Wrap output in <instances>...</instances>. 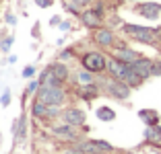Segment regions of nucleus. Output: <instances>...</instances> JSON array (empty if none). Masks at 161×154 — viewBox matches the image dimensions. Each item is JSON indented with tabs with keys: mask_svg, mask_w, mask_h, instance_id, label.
<instances>
[{
	"mask_svg": "<svg viewBox=\"0 0 161 154\" xmlns=\"http://www.w3.org/2000/svg\"><path fill=\"white\" fill-rule=\"evenodd\" d=\"M37 99L43 101L46 105H58L60 107L64 103V90L62 86H47V84H42L37 90Z\"/></svg>",
	"mask_w": 161,
	"mask_h": 154,
	"instance_id": "obj_1",
	"label": "nucleus"
},
{
	"mask_svg": "<svg viewBox=\"0 0 161 154\" xmlns=\"http://www.w3.org/2000/svg\"><path fill=\"white\" fill-rule=\"evenodd\" d=\"M83 68L93 72V74L103 72L108 68V58L103 54H99V51H87L85 56H83Z\"/></svg>",
	"mask_w": 161,
	"mask_h": 154,
	"instance_id": "obj_2",
	"label": "nucleus"
},
{
	"mask_svg": "<svg viewBox=\"0 0 161 154\" xmlns=\"http://www.w3.org/2000/svg\"><path fill=\"white\" fill-rule=\"evenodd\" d=\"M124 33H128L130 37L138 39L142 43H155V31L149 27H141V25H124Z\"/></svg>",
	"mask_w": 161,
	"mask_h": 154,
	"instance_id": "obj_3",
	"label": "nucleus"
},
{
	"mask_svg": "<svg viewBox=\"0 0 161 154\" xmlns=\"http://www.w3.org/2000/svg\"><path fill=\"white\" fill-rule=\"evenodd\" d=\"M105 90H108L114 99H118V101H124V99L130 97V86H128L124 80H120V78L109 80V82L105 84Z\"/></svg>",
	"mask_w": 161,
	"mask_h": 154,
	"instance_id": "obj_4",
	"label": "nucleus"
},
{
	"mask_svg": "<svg viewBox=\"0 0 161 154\" xmlns=\"http://www.w3.org/2000/svg\"><path fill=\"white\" fill-rule=\"evenodd\" d=\"M136 13L141 17H145V19L155 21L161 14V4L159 2H141V4H136Z\"/></svg>",
	"mask_w": 161,
	"mask_h": 154,
	"instance_id": "obj_5",
	"label": "nucleus"
},
{
	"mask_svg": "<svg viewBox=\"0 0 161 154\" xmlns=\"http://www.w3.org/2000/svg\"><path fill=\"white\" fill-rule=\"evenodd\" d=\"M108 70H109V74L114 76V78L124 80V76H126L128 70H130V64L118 60V58H112V60H108Z\"/></svg>",
	"mask_w": 161,
	"mask_h": 154,
	"instance_id": "obj_6",
	"label": "nucleus"
},
{
	"mask_svg": "<svg viewBox=\"0 0 161 154\" xmlns=\"http://www.w3.org/2000/svg\"><path fill=\"white\" fill-rule=\"evenodd\" d=\"M130 68H132L136 74H141L142 78L153 76V60H147V58H138V60H134L132 64H130Z\"/></svg>",
	"mask_w": 161,
	"mask_h": 154,
	"instance_id": "obj_7",
	"label": "nucleus"
},
{
	"mask_svg": "<svg viewBox=\"0 0 161 154\" xmlns=\"http://www.w3.org/2000/svg\"><path fill=\"white\" fill-rule=\"evenodd\" d=\"M80 21L91 29H99L101 25V14H97L95 10H85V13H80Z\"/></svg>",
	"mask_w": 161,
	"mask_h": 154,
	"instance_id": "obj_8",
	"label": "nucleus"
},
{
	"mask_svg": "<svg viewBox=\"0 0 161 154\" xmlns=\"http://www.w3.org/2000/svg\"><path fill=\"white\" fill-rule=\"evenodd\" d=\"M64 119L70 126H83L85 123V113L80 111V109H66L64 111Z\"/></svg>",
	"mask_w": 161,
	"mask_h": 154,
	"instance_id": "obj_9",
	"label": "nucleus"
},
{
	"mask_svg": "<svg viewBox=\"0 0 161 154\" xmlns=\"http://www.w3.org/2000/svg\"><path fill=\"white\" fill-rule=\"evenodd\" d=\"M54 136L62 138V140H76V131H75V126L66 123V126H58V127H52Z\"/></svg>",
	"mask_w": 161,
	"mask_h": 154,
	"instance_id": "obj_10",
	"label": "nucleus"
},
{
	"mask_svg": "<svg viewBox=\"0 0 161 154\" xmlns=\"http://www.w3.org/2000/svg\"><path fill=\"white\" fill-rule=\"evenodd\" d=\"M95 41L99 43V45H103V47H109L114 43V33L109 31V29H97V31H95Z\"/></svg>",
	"mask_w": 161,
	"mask_h": 154,
	"instance_id": "obj_11",
	"label": "nucleus"
},
{
	"mask_svg": "<svg viewBox=\"0 0 161 154\" xmlns=\"http://www.w3.org/2000/svg\"><path fill=\"white\" fill-rule=\"evenodd\" d=\"M116 58H118V60H122V62H126V64H132L134 60H138V54L134 49H128V47H118V49H116Z\"/></svg>",
	"mask_w": 161,
	"mask_h": 154,
	"instance_id": "obj_12",
	"label": "nucleus"
},
{
	"mask_svg": "<svg viewBox=\"0 0 161 154\" xmlns=\"http://www.w3.org/2000/svg\"><path fill=\"white\" fill-rule=\"evenodd\" d=\"M79 95H80L83 101H91V99H95L97 95H99V89L95 86V82L93 84H83V89L79 90Z\"/></svg>",
	"mask_w": 161,
	"mask_h": 154,
	"instance_id": "obj_13",
	"label": "nucleus"
},
{
	"mask_svg": "<svg viewBox=\"0 0 161 154\" xmlns=\"http://www.w3.org/2000/svg\"><path fill=\"white\" fill-rule=\"evenodd\" d=\"M138 115H141V119L147 123V126H157V123H159V115H157V111H153V109H142Z\"/></svg>",
	"mask_w": 161,
	"mask_h": 154,
	"instance_id": "obj_14",
	"label": "nucleus"
},
{
	"mask_svg": "<svg viewBox=\"0 0 161 154\" xmlns=\"http://www.w3.org/2000/svg\"><path fill=\"white\" fill-rule=\"evenodd\" d=\"M142 80H145V78H142L141 74H136V72H134L132 68H130V70H128V74L124 76V82H126L128 86H130V89H134V86H141Z\"/></svg>",
	"mask_w": 161,
	"mask_h": 154,
	"instance_id": "obj_15",
	"label": "nucleus"
},
{
	"mask_svg": "<svg viewBox=\"0 0 161 154\" xmlns=\"http://www.w3.org/2000/svg\"><path fill=\"white\" fill-rule=\"evenodd\" d=\"M31 113H33L35 117H46L47 113V105L43 101H39V99H35L33 105H31Z\"/></svg>",
	"mask_w": 161,
	"mask_h": 154,
	"instance_id": "obj_16",
	"label": "nucleus"
},
{
	"mask_svg": "<svg viewBox=\"0 0 161 154\" xmlns=\"http://www.w3.org/2000/svg\"><path fill=\"white\" fill-rule=\"evenodd\" d=\"M50 68H52V74L56 76V78H60V80L68 78V68L64 64H54V66H50Z\"/></svg>",
	"mask_w": 161,
	"mask_h": 154,
	"instance_id": "obj_17",
	"label": "nucleus"
},
{
	"mask_svg": "<svg viewBox=\"0 0 161 154\" xmlns=\"http://www.w3.org/2000/svg\"><path fill=\"white\" fill-rule=\"evenodd\" d=\"M97 117H99L101 121H114L116 113L112 111L109 107H99V109H97Z\"/></svg>",
	"mask_w": 161,
	"mask_h": 154,
	"instance_id": "obj_18",
	"label": "nucleus"
},
{
	"mask_svg": "<svg viewBox=\"0 0 161 154\" xmlns=\"http://www.w3.org/2000/svg\"><path fill=\"white\" fill-rule=\"evenodd\" d=\"M79 150H83L85 154H101V150L95 146L93 140H91V142H83V144L79 146Z\"/></svg>",
	"mask_w": 161,
	"mask_h": 154,
	"instance_id": "obj_19",
	"label": "nucleus"
},
{
	"mask_svg": "<svg viewBox=\"0 0 161 154\" xmlns=\"http://www.w3.org/2000/svg\"><path fill=\"white\" fill-rule=\"evenodd\" d=\"M79 82L80 84H93V72H89V70H83V72H79Z\"/></svg>",
	"mask_w": 161,
	"mask_h": 154,
	"instance_id": "obj_20",
	"label": "nucleus"
},
{
	"mask_svg": "<svg viewBox=\"0 0 161 154\" xmlns=\"http://www.w3.org/2000/svg\"><path fill=\"white\" fill-rule=\"evenodd\" d=\"M93 142H95V146H97L101 152H112V150H114V146L109 144V142H103V140H93Z\"/></svg>",
	"mask_w": 161,
	"mask_h": 154,
	"instance_id": "obj_21",
	"label": "nucleus"
},
{
	"mask_svg": "<svg viewBox=\"0 0 161 154\" xmlns=\"http://www.w3.org/2000/svg\"><path fill=\"white\" fill-rule=\"evenodd\" d=\"M17 134L21 136V140H23L25 134H27V121H25V117H23V115H21V119H19V131H17Z\"/></svg>",
	"mask_w": 161,
	"mask_h": 154,
	"instance_id": "obj_22",
	"label": "nucleus"
},
{
	"mask_svg": "<svg viewBox=\"0 0 161 154\" xmlns=\"http://www.w3.org/2000/svg\"><path fill=\"white\" fill-rule=\"evenodd\" d=\"M58 115H60V109H58V105H47L46 117H58Z\"/></svg>",
	"mask_w": 161,
	"mask_h": 154,
	"instance_id": "obj_23",
	"label": "nucleus"
},
{
	"mask_svg": "<svg viewBox=\"0 0 161 154\" xmlns=\"http://www.w3.org/2000/svg\"><path fill=\"white\" fill-rule=\"evenodd\" d=\"M0 103H2V107H8V103H10V90L8 89H4V93L0 97Z\"/></svg>",
	"mask_w": 161,
	"mask_h": 154,
	"instance_id": "obj_24",
	"label": "nucleus"
},
{
	"mask_svg": "<svg viewBox=\"0 0 161 154\" xmlns=\"http://www.w3.org/2000/svg\"><path fill=\"white\" fill-rule=\"evenodd\" d=\"M39 86H42V82H39V80H33V82H29L27 93H35V90H39Z\"/></svg>",
	"mask_w": 161,
	"mask_h": 154,
	"instance_id": "obj_25",
	"label": "nucleus"
},
{
	"mask_svg": "<svg viewBox=\"0 0 161 154\" xmlns=\"http://www.w3.org/2000/svg\"><path fill=\"white\" fill-rule=\"evenodd\" d=\"M10 45H13V37H6L4 41H2V45H0V47H2V51H8Z\"/></svg>",
	"mask_w": 161,
	"mask_h": 154,
	"instance_id": "obj_26",
	"label": "nucleus"
},
{
	"mask_svg": "<svg viewBox=\"0 0 161 154\" xmlns=\"http://www.w3.org/2000/svg\"><path fill=\"white\" fill-rule=\"evenodd\" d=\"M33 74H35V68H33V66H27V68L23 70V76H25V78H31Z\"/></svg>",
	"mask_w": 161,
	"mask_h": 154,
	"instance_id": "obj_27",
	"label": "nucleus"
},
{
	"mask_svg": "<svg viewBox=\"0 0 161 154\" xmlns=\"http://www.w3.org/2000/svg\"><path fill=\"white\" fill-rule=\"evenodd\" d=\"M153 76H161V62H153Z\"/></svg>",
	"mask_w": 161,
	"mask_h": 154,
	"instance_id": "obj_28",
	"label": "nucleus"
},
{
	"mask_svg": "<svg viewBox=\"0 0 161 154\" xmlns=\"http://www.w3.org/2000/svg\"><path fill=\"white\" fill-rule=\"evenodd\" d=\"M35 4L42 8H47V6H52V0H35Z\"/></svg>",
	"mask_w": 161,
	"mask_h": 154,
	"instance_id": "obj_29",
	"label": "nucleus"
},
{
	"mask_svg": "<svg viewBox=\"0 0 161 154\" xmlns=\"http://www.w3.org/2000/svg\"><path fill=\"white\" fill-rule=\"evenodd\" d=\"M91 0H70V4H75V6H87Z\"/></svg>",
	"mask_w": 161,
	"mask_h": 154,
	"instance_id": "obj_30",
	"label": "nucleus"
},
{
	"mask_svg": "<svg viewBox=\"0 0 161 154\" xmlns=\"http://www.w3.org/2000/svg\"><path fill=\"white\" fill-rule=\"evenodd\" d=\"M70 56H72V49H64V51L60 54V58H62V60H68Z\"/></svg>",
	"mask_w": 161,
	"mask_h": 154,
	"instance_id": "obj_31",
	"label": "nucleus"
},
{
	"mask_svg": "<svg viewBox=\"0 0 161 154\" xmlns=\"http://www.w3.org/2000/svg\"><path fill=\"white\" fill-rule=\"evenodd\" d=\"M50 25H52V27L60 25V17H52V19H50Z\"/></svg>",
	"mask_w": 161,
	"mask_h": 154,
	"instance_id": "obj_32",
	"label": "nucleus"
},
{
	"mask_svg": "<svg viewBox=\"0 0 161 154\" xmlns=\"http://www.w3.org/2000/svg\"><path fill=\"white\" fill-rule=\"evenodd\" d=\"M6 23H8V25H14V23H17V19H14L13 14H8V17H6Z\"/></svg>",
	"mask_w": 161,
	"mask_h": 154,
	"instance_id": "obj_33",
	"label": "nucleus"
},
{
	"mask_svg": "<svg viewBox=\"0 0 161 154\" xmlns=\"http://www.w3.org/2000/svg\"><path fill=\"white\" fill-rule=\"evenodd\" d=\"M60 29L62 31H68V29H70V23H60Z\"/></svg>",
	"mask_w": 161,
	"mask_h": 154,
	"instance_id": "obj_34",
	"label": "nucleus"
},
{
	"mask_svg": "<svg viewBox=\"0 0 161 154\" xmlns=\"http://www.w3.org/2000/svg\"><path fill=\"white\" fill-rule=\"evenodd\" d=\"M70 154H85L83 150H75V152H70Z\"/></svg>",
	"mask_w": 161,
	"mask_h": 154,
	"instance_id": "obj_35",
	"label": "nucleus"
},
{
	"mask_svg": "<svg viewBox=\"0 0 161 154\" xmlns=\"http://www.w3.org/2000/svg\"><path fill=\"white\" fill-rule=\"evenodd\" d=\"M132 2H136V0H132Z\"/></svg>",
	"mask_w": 161,
	"mask_h": 154,
	"instance_id": "obj_36",
	"label": "nucleus"
}]
</instances>
